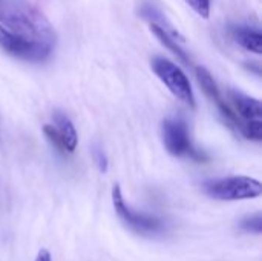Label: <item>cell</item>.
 I'll return each instance as SVG.
<instances>
[{"instance_id":"6da1fadb","label":"cell","mask_w":262,"mask_h":261,"mask_svg":"<svg viewBox=\"0 0 262 261\" xmlns=\"http://www.w3.org/2000/svg\"><path fill=\"white\" fill-rule=\"evenodd\" d=\"M0 23L8 31L55 46V31L49 20L28 0H0Z\"/></svg>"},{"instance_id":"7a4b0ae2","label":"cell","mask_w":262,"mask_h":261,"mask_svg":"<svg viewBox=\"0 0 262 261\" xmlns=\"http://www.w3.org/2000/svg\"><path fill=\"white\" fill-rule=\"evenodd\" d=\"M204 192L215 200L236 202L252 200L262 192L261 183L250 177H227L220 180H210L204 183Z\"/></svg>"},{"instance_id":"3957f363","label":"cell","mask_w":262,"mask_h":261,"mask_svg":"<svg viewBox=\"0 0 262 261\" xmlns=\"http://www.w3.org/2000/svg\"><path fill=\"white\" fill-rule=\"evenodd\" d=\"M161 129H163V142L169 154L175 157H187L196 163H204L209 160V155L192 143L184 120L167 118L163 122Z\"/></svg>"},{"instance_id":"277c9868","label":"cell","mask_w":262,"mask_h":261,"mask_svg":"<svg viewBox=\"0 0 262 261\" xmlns=\"http://www.w3.org/2000/svg\"><path fill=\"white\" fill-rule=\"evenodd\" d=\"M150 66L155 75L167 86V89L178 100H181L189 108H195V95L192 85L189 82V77L180 66L164 57H154Z\"/></svg>"},{"instance_id":"5b68a950","label":"cell","mask_w":262,"mask_h":261,"mask_svg":"<svg viewBox=\"0 0 262 261\" xmlns=\"http://www.w3.org/2000/svg\"><path fill=\"white\" fill-rule=\"evenodd\" d=\"M0 48L20 60L25 62H32V63H40L49 58V55L52 54V46L45 45L41 42H35L21 35H17L11 31H8L6 28H3L0 25Z\"/></svg>"},{"instance_id":"8992f818","label":"cell","mask_w":262,"mask_h":261,"mask_svg":"<svg viewBox=\"0 0 262 261\" xmlns=\"http://www.w3.org/2000/svg\"><path fill=\"white\" fill-rule=\"evenodd\" d=\"M112 205H114L117 215L121 218V222L126 226H129L132 231L143 234V235H155V234H161L164 231V223L160 218L132 211L126 205L118 185H115L112 188Z\"/></svg>"},{"instance_id":"52a82bcc","label":"cell","mask_w":262,"mask_h":261,"mask_svg":"<svg viewBox=\"0 0 262 261\" xmlns=\"http://www.w3.org/2000/svg\"><path fill=\"white\" fill-rule=\"evenodd\" d=\"M195 72H196L198 83H200V86L203 88V91L206 92V95H207L212 102H215V105H216L218 109L221 111L223 117H224L232 126H235V128L239 129L241 125H243V122L238 118L236 112H233L232 108H230V106L226 103V100L223 98V95H221V92H220V89H218V86H216V83H215V80H213V77H212V74H210L204 66L195 68Z\"/></svg>"},{"instance_id":"ba28073f","label":"cell","mask_w":262,"mask_h":261,"mask_svg":"<svg viewBox=\"0 0 262 261\" xmlns=\"http://www.w3.org/2000/svg\"><path fill=\"white\" fill-rule=\"evenodd\" d=\"M230 34L233 37V40L244 49L255 52V54H261L262 52V35L259 28H253L249 25H239V26H233L230 29Z\"/></svg>"},{"instance_id":"9c48e42d","label":"cell","mask_w":262,"mask_h":261,"mask_svg":"<svg viewBox=\"0 0 262 261\" xmlns=\"http://www.w3.org/2000/svg\"><path fill=\"white\" fill-rule=\"evenodd\" d=\"M230 98L235 103V108L239 114L241 118H244L246 122L249 120H261L262 117V106L261 102L249 97L239 91H230Z\"/></svg>"},{"instance_id":"30bf717a","label":"cell","mask_w":262,"mask_h":261,"mask_svg":"<svg viewBox=\"0 0 262 261\" xmlns=\"http://www.w3.org/2000/svg\"><path fill=\"white\" fill-rule=\"evenodd\" d=\"M54 123H55L54 128L57 129L66 152H74L77 149V145H78V135H77V131H75L71 118L66 114H63L61 111H55L54 112Z\"/></svg>"},{"instance_id":"8fae6325","label":"cell","mask_w":262,"mask_h":261,"mask_svg":"<svg viewBox=\"0 0 262 261\" xmlns=\"http://www.w3.org/2000/svg\"><path fill=\"white\" fill-rule=\"evenodd\" d=\"M241 134L252 142H261L262 140V122L261 120H249L243 122L239 128Z\"/></svg>"},{"instance_id":"7c38bea8","label":"cell","mask_w":262,"mask_h":261,"mask_svg":"<svg viewBox=\"0 0 262 261\" xmlns=\"http://www.w3.org/2000/svg\"><path fill=\"white\" fill-rule=\"evenodd\" d=\"M241 229H244L246 232H255V234H261L262 231V215L261 214H255L252 217L244 218L239 223Z\"/></svg>"},{"instance_id":"4fadbf2b","label":"cell","mask_w":262,"mask_h":261,"mask_svg":"<svg viewBox=\"0 0 262 261\" xmlns=\"http://www.w3.org/2000/svg\"><path fill=\"white\" fill-rule=\"evenodd\" d=\"M43 132H45L46 138L52 143V146H54L58 152L66 154V149H64V146H63V142H61V138H60L57 129L54 128V125H46V126L43 128Z\"/></svg>"},{"instance_id":"5bb4252c","label":"cell","mask_w":262,"mask_h":261,"mask_svg":"<svg viewBox=\"0 0 262 261\" xmlns=\"http://www.w3.org/2000/svg\"><path fill=\"white\" fill-rule=\"evenodd\" d=\"M186 3L201 17L207 18L210 15V0H186Z\"/></svg>"},{"instance_id":"9a60e30c","label":"cell","mask_w":262,"mask_h":261,"mask_svg":"<svg viewBox=\"0 0 262 261\" xmlns=\"http://www.w3.org/2000/svg\"><path fill=\"white\" fill-rule=\"evenodd\" d=\"M94 157H95V162H97L100 171L104 172V171L107 169V162H106V157L103 155V152H101L100 149H95V151H94Z\"/></svg>"},{"instance_id":"2e32d148","label":"cell","mask_w":262,"mask_h":261,"mask_svg":"<svg viewBox=\"0 0 262 261\" xmlns=\"http://www.w3.org/2000/svg\"><path fill=\"white\" fill-rule=\"evenodd\" d=\"M35 261H51V254L46 249H41V251H38Z\"/></svg>"}]
</instances>
